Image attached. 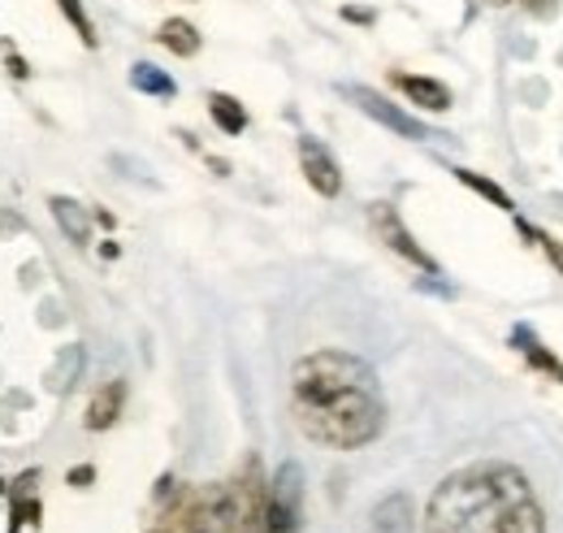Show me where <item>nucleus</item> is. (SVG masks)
I'll return each mask as SVG.
<instances>
[{"label": "nucleus", "mask_w": 563, "mask_h": 533, "mask_svg": "<svg viewBox=\"0 0 563 533\" xmlns=\"http://www.w3.org/2000/svg\"><path fill=\"white\" fill-rule=\"evenodd\" d=\"M290 412L295 425L330 452L368 447L386 425V400L373 365L334 347L312 351L290 369Z\"/></svg>", "instance_id": "f257e3e1"}, {"label": "nucleus", "mask_w": 563, "mask_h": 533, "mask_svg": "<svg viewBox=\"0 0 563 533\" xmlns=\"http://www.w3.org/2000/svg\"><path fill=\"white\" fill-rule=\"evenodd\" d=\"M424 533H547V512L520 468L486 460L433 490Z\"/></svg>", "instance_id": "f03ea898"}, {"label": "nucleus", "mask_w": 563, "mask_h": 533, "mask_svg": "<svg viewBox=\"0 0 563 533\" xmlns=\"http://www.w3.org/2000/svg\"><path fill=\"white\" fill-rule=\"evenodd\" d=\"M303 521V472L299 465H282L265 490V533H299Z\"/></svg>", "instance_id": "7ed1b4c3"}, {"label": "nucleus", "mask_w": 563, "mask_h": 533, "mask_svg": "<svg viewBox=\"0 0 563 533\" xmlns=\"http://www.w3.org/2000/svg\"><path fill=\"white\" fill-rule=\"evenodd\" d=\"M368 221H373V230H377V239L395 252V257H404V261H412L417 269H424V273H438V265H433V257L424 252L421 243L412 239V230L399 221V213H395V204H368Z\"/></svg>", "instance_id": "20e7f679"}, {"label": "nucleus", "mask_w": 563, "mask_h": 533, "mask_svg": "<svg viewBox=\"0 0 563 533\" xmlns=\"http://www.w3.org/2000/svg\"><path fill=\"white\" fill-rule=\"evenodd\" d=\"M347 96H352L355 105L368 113V118H377L386 131L404 134V139H429V127L417 122L412 113H404L399 105H390V100H382L377 91H368V87H347Z\"/></svg>", "instance_id": "39448f33"}, {"label": "nucleus", "mask_w": 563, "mask_h": 533, "mask_svg": "<svg viewBox=\"0 0 563 533\" xmlns=\"http://www.w3.org/2000/svg\"><path fill=\"white\" fill-rule=\"evenodd\" d=\"M299 170H303V178H308V187L317 192V196H339L343 192V174H339V165H334V156L317 143V139H299Z\"/></svg>", "instance_id": "423d86ee"}, {"label": "nucleus", "mask_w": 563, "mask_h": 533, "mask_svg": "<svg viewBox=\"0 0 563 533\" xmlns=\"http://www.w3.org/2000/svg\"><path fill=\"white\" fill-rule=\"evenodd\" d=\"M417 530V503H412V494H386L377 508H373V516H368V533H412Z\"/></svg>", "instance_id": "0eeeda50"}, {"label": "nucleus", "mask_w": 563, "mask_h": 533, "mask_svg": "<svg viewBox=\"0 0 563 533\" xmlns=\"http://www.w3.org/2000/svg\"><path fill=\"white\" fill-rule=\"evenodd\" d=\"M395 87H399L412 105L429 109V113H446V109H451V87L438 83V78H424V74H395Z\"/></svg>", "instance_id": "6e6552de"}, {"label": "nucleus", "mask_w": 563, "mask_h": 533, "mask_svg": "<svg viewBox=\"0 0 563 533\" xmlns=\"http://www.w3.org/2000/svg\"><path fill=\"white\" fill-rule=\"evenodd\" d=\"M122 403H126V382L122 378H113V382H104L96 395H91V403H87V429H113L118 425V416H122Z\"/></svg>", "instance_id": "1a4fd4ad"}, {"label": "nucleus", "mask_w": 563, "mask_h": 533, "mask_svg": "<svg viewBox=\"0 0 563 533\" xmlns=\"http://www.w3.org/2000/svg\"><path fill=\"white\" fill-rule=\"evenodd\" d=\"M48 208H53V221L62 226V235L70 239L74 248H87L91 243V213L82 204L70 200V196H53Z\"/></svg>", "instance_id": "9d476101"}, {"label": "nucleus", "mask_w": 563, "mask_h": 533, "mask_svg": "<svg viewBox=\"0 0 563 533\" xmlns=\"http://www.w3.org/2000/svg\"><path fill=\"white\" fill-rule=\"evenodd\" d=\"M35 481H40V472L35 468H26L18 481H13V525H9V533H18L22 525H35L40 521V499H35Z\"/></svg>", "instance_id": "9b49d317"}, {"label": "nucleus", "mask_w": 563, "mask_h": 533, "mask_svg": "<svg viewBox=\"0 0 563 533\" xmlns=\"http://www.w3.org/2000/svg\"><path fill=\"white\" fill-rule=\"evenodd\" d=\"M156 44L169 48L174 57H196L200 53V31L187 18H169V22L156 26Z\"/></svg>", "instance_id": "f8f14e48"}, {"label": "nucleus", "mask_w": 563, "mask_h": 533, "mask_svg": "<svg viewBox=\"0 0 563 533\" xmlns=\"http://www.w3.org/2000/svg\"><path fill=\"white\" fill-rule=\"evenodd\" d=\"M209 113H212V122H217V131H225V134L247 131V109H243L234 96H225V91H212Z\"/></svg>", "instance_id": "ddd939ff"}, {"label": "nucleus", "mask_w": 563, "mask_h": 533, "mask_svg": "<svg viewBox=\"0 0 563 533\" xmlns=\"http://www.w3.org/2000/svg\"><path fill=\"white\" fill-rule=\"evenodd\" d=\"M131 87L143 91V96H161V100H174V96H178V83H174L165 69L147 66V62L131 66Z\"/></svg>", "instance_id": "4468645a"}, {"label": "nucleus", "mask_w": 563, "mask_h": 533, "mask_svg": "<svg viewBox=\"0 0 563 533\" xmlns=\"http://www.w3.org/2000/svg\"><path fill=\"white\" fill-rule=\"evenodd\" d=\"M82 365H87V356H82V347H66L57 360H53V369H48V391H57V395H66L74 382H78V373H82Z\"/></svg>", "instance_id": "2eb2a0df"}, {"label": "nucleus", "mask_w": 563, "mask_h": 533, "mask_svg": "<svg viewBox=\"0 0 563 533\" xmlns=\"http://www.w3.org/2000/svg\"><path fill=\"white\" fill-rule=\"evenodd\" d=\"M455 178H460L464 187H473L477 196H486L490 204H498L503 213H516V208H511V196H507L498 183H490V178H482V174H473V170H455Z\"/></svg>", "instance_id": "dca6fc26"}, {"label": "nucleus", "mask_w": 563, "mask_h": 533, "mask_svg": "<svg viewBox=\"0 0 563 533\" xmlns=\"http://www.w3.org/2000/svg\"><path fill=\"white\" fill-rule=\"evenodd\" d=\"M511 342H525V356H529V365H533V369H547V373L563 378V365L551 356V351H542V347L533 342V334H529V330H516V334H511Z\"/></svg>", "instance_id": "f3484780"}, {"label": "nucleus", "mask_w": 563, "mask_h": 533, "mask_svg": "<svg viewBox=\"0 0 563 533\" xmlns=\"http://www.w3.org/2000/svg\"><path fill=\"white\" fill-rule=\"evenodd\" d=\"M57 9L70 18V26L78 31V40L87 44V48H96V26H91V18H87V9H82V0H57Z\"/></svg>", "instance_id": "a211bd4d"}, {"label": "nucleus", "mask_w": 563, "mask_h": 533, "mask_svg": "<svg viewBox=\"0 0 563 533\" xmlns=\"http://www.w3.org/2000/svg\"><path fill=\"white\" fill-rule=\"evenodd\" d=\"M533 239H538V243L547 248V257H551V261H555V269L563 273V243H555V239H547V235H538V230H533Z\"/></svg>", "instance_id": "6ab92c4d"}, {"label": "nucleus", "mask_w": 563, "mask_h": 533, "mask_svg": "<svg viewBox=\"0 0 563 533\" xmlns=\"http://www.w3.org/2000/svg\"><path fill=\"white\" fill-rule=\"evenodd\" d=\"M91 481H96V468H91V465L70 468V486H91Z\"/></svg>", "instance_id": "aec40b11"}, {"label": "nucleus", "mask_w": 563, "mask_h": 533, "mask_svg": "<svg viewBox=\"0 0 563 533\" xmlns=\"http://www.w3.org/2000/svg\"><path fill=\"white\" fill-rule=\"evenodd\" d=\"M490 4H507V0H490ZM525 4H529L533 13H551V9H555V0H525Z\"/></svg>", "instance_id": "412c9836"}, {"label": "nucleus", "mask_w": 563, "mask_h": 533, "mask_svg": "<svg viewBox=\"0 0 563 533\" xmlns=\"http://www.w3.org/2000/svg\"><path fill=\"white\" fill-rule=\"evenodd\" d=\"M343 13H347L352 22H373V13H368V9H343Z\"/></svg>", "instance_id": "4be33fe9"}, {"label": "nucleus", "mask_w": 563, "mask_h": 533, "mask_svg": "<svg viewBox=\"0 0 563 533\" xmlns=\"http://www.w3.org/2000/svg\"><path fill=\"white\" fill-rule=\"evenodd\" d=\"M9 74H18V78H26L31 69H26V62H22V57H13V62H9Z\"/></svg>", "instance_id": "5701e85b"}, {"label": "nucleus", "mask_w": 563, "mask_h": 533, "mask_svg": "<svg viewBox=\"0 0 563 533\" xmlns=\"http://www.w3.org/2000/svg\"><path fill=\"white\" fill-rule=\"evenodd\" d=\"M4 490H9V481H4V477H0V494H4Z\"/></svg>", "instance_id": "b1692460"}]
</instances>
